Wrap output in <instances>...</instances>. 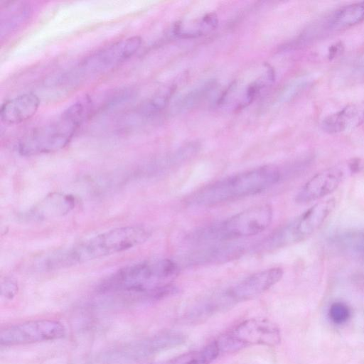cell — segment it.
Masks as SVG:
<instances>
[{
  "mask_svg": "<svg viewBox=\"0 0 364 364\" xmlns=\"http://www.w3.org/2000/svg\"><path fill=\"white\" fill-rule=\"evenodd\" d=\"M272 208L262 204L246 209L221 222L194 231L189 237L196 243L221 242L259 234L270 225Z\"/></svg>",
  "mask_w": 364,
  "mask_h": 364,
  "instance_id": "cell-5",
  "label": "cell"
},
{
  "mask_svg": "<svg viewBox=\"0 0 364 364\" xmlns=\"http://www.w3.org/2000/svg\"><path fill=\"white\" fill-rule=\"evenodd\" d=\"M218 23L216 14L210 12L189 21L176 23L173 32L182 38H193L211 32L217 27Z\"/></svg>",
  "mask_w": 364,
  "mask_h": 364,
  "instance_id": "cell-18",
  "label": "cell"
},
{
  "mask_svg": "<svg viewBox=\"0 0 364 364\" xmlns=\"http://www.w3.org/2000/svg\"><path fill=\"white\" fill-rule=\"evenodd\" d=\"M215 85L213 82H208L183 97L178 102H177L176 108L179 109H186L195 106L201 101L214 87Z\"/></svg>",
  "mask_w": 364,
  "mask_h": 364,
  "instance_id": "cell-22",
  "label": "cell"
},
{
  "mask_svg": "<svg viewBox=\"0 0 364 364\" xmlns=\"http://www.w3.org/2000/svg\"><path fill=\"white\" fill-rule=\"evenodd\" d=\"M274 80L273 68L264 63L259 73L247 76V79L235 80L221 96L220 102L230 105L236 109H242L254 101Z\"/></svg>",
  "mask_w": 364,
  "mask_h": 364,
  "instance_id": "cell-10",
  "label": "cell"
},
{
  "mask_svg": "<svg viewBox=\"0 0 364 364\" xmlns=\"http://www.w3.org/2000/svg\"><path fill=\"white\" fill-rule=\"evenodd\" d=\"M335 206L333 198L316 203L291 223L270 235L259 248L272 250L307 238L323 225Z\"/></svg>",
  "mask_w": 364,
  "mask_h": 364,
  "instance_id": "cell-6",
  "label": "cell"
},
{
  "mask_svg": "<svg viewBox=\"0 0 364 364\" xmlns=\"http://www.w3.org/2000/svg\"><path fill=\"white\" fill-rule=\"evenodd\" d=\"M178 263L168 259L139 262L119 269L99 287L103 293H126L148 299L173 294V282L179 274Z\"/></svg>",
  "mask_w": 364,
  "mask_h": 364,
  "instance_id": "cell-1",
  "label": "cell"
},
{
  "mask_svg": "<svg viewBox=\"0 0 364 364\" xmlns=\"http://www.w3.org/2000/svg\"><path fill=\"white\" fill-rule=\"evenodd\" d=\"M350 316L348 307L343 303L336 302L333 304L329 309V316L336 323L346 322Z\"/></svg>",
  "mask_w": 364,
  "mask_h": 364,
  "instance_id": "cell-25",
  "label": "cell"
},
{
  "mask_svg": "<svg viewBox=\"0 0 364 364\" xmlns=\"http://www.w3.org/2000/svg\"><path fill=\"white\" fill-rule=\"evenodd\" d=\"M141 43L138 36L117 41L86 58L80 64V70L89 75L109 72L132 57Z\"/></svg>",
  "mask_w": 364,
  "mask_h": 364,
  "instance_id": "cell-9",
  "label": "cell"
},
{
  "mask_svg": "<svg viewBox=\"0 0 364 364\" xmlns=\"http://www.w3.org/2000/svg\"><path fill=\"white\" fill-rule=\"evenodd\" d=\"M65 334L63 325L58 321L34 320L2 329L0 343L1 346L28 344L60 339Z\"/></svg>",
  "mask_w": 364,
  "mask_h": 364,
  "instance_id": "cell-8",
  "label": "cell"
},
{
  "mask_svg": "<svg viewBox=\"0 0 364 364\" xmlns=\"http://www.w3.org/2000/svg\"><path fill=\"white\" fill-rule=\"evenodd\" d=\"M29 13L30 9L26 6H21L15 9L14 12L6 18V31H8L9 29H13V27L22 23L29 16Z\"/></svg>",
  "mask_w": 364,
  "mask_h": 364,
  "instance_id": "cell-24",
  "label": "cell"
},
{
  "mask_svg": "<svg viewBox=\"0 0 364 364\" xmlns=\"http://www.w3.org/2000/svg\"><path fill=\"white\" fill-rule=\"evenodd\" d=\"M363 123L364 100L350 103L327 116L321 122V128L328 134H337L356 128Z\"/></svg>",
  "mask_w": 364,
  "mask_h": 364,
  "instance_id": "cell-15",
  "label": "cell"
},
{
  "mask_svg": "<svg viewBox=\"0 0 364 364\" xmlns=\"http://www.w3.org/2000/svg\"><path fill=\"white\" fill-rule=\"evenodd\" d=\"M283 270L273 267L262 270L246 277L226 291L230 302L242 301L264 292L282 277Z\"/></svg>",
  "mask_w": 364,
  "mask_h": 364,
  "instance_id": "cell-13",
  "label": "cell"
},
{
  "mask_svg": "<svg viewBox=\"0 0 364 364\" xmlns=\"http://www.w3.org/2000/svg\"><path fill=\"white\" fill-rule=\"evenodd\" d=\"M243 247L237 245H213L188 255L185 259L188 265H200L225 262L238 257Z\"/></svg>",
  "mask_w": 364,
  "mask_h": 364,
  "instance_id": "cell-17",
  "label": "cell"
},
{
  "mask_svg": "<svg viewBox=\"0 0 364 364\" xmlns=\"http://www.w3.org/2000/svg\"><path fill=\"white\" fill-rule=\"evenodd\" d=\"M40 105L38 97L32 92L16 96L5 102L1 108V122L8 125L21 124L33 117Z\"/></svg>",
  "mask_w": 364,
  "mask_h": 364,
  "instance_id": "cell-14",
  "label": "cell"
},
{
  "mask_svg": "<svg viewBox=\"0 0 364 364\" xmlns=\"http://www.w3.org/2000/svg\"><path fill=\"white\" fill-rule=\"evenodd\" d=\"M219 354V348L216 342L214 341L203 348L153 364H210Z\"/></svg>",
  "mask_w": 364,
  "mask_h": 364,
  "instance_id": "cell-20",
  "label": "cell"
},
{
  "mask_svg": "<svg viewBox=\"0 0 364 364\" xmlns=\"http://www.w3.org/2000/svg\"><path fill=\"white\" fill-rule=\"evenodd\" d=\"M345 178L343 166H335L316 173L299 191L295 200L307 203L322 198L334 192Z\"/></svg>",
  "mask_w": 364,
  "mask_h": 364,
  "instance_id": "cell-12",
  "label": "cell"
},
{
  "mask_svg": "<svg viewBox=\"0 0 364 364\" xmlns=\"http://www.w3.org/2000/svg\"><path fill=\"white\" fill-rule=\"evenodd\" d=\"M279 341L278 328L265 318L245 320L215 341L220 353H233L255 345L273 347Z\"/></svg>",
  "mask_w": 364,
  "mask_h": 364,
  "instance_id": "cell-7",
  "label": "cell"
},
{
  "mask_svg": "<svg viewBox=\"0 0 364 364\" xmlns=\"http://www.w3.org/2000/svg\"><path fill=\"white\" fill-rule=\"evenodd\" d=\"M75 205V198L67 194L53 193L46 196L28 213L32 219L46 220L66 215Z\"/></svg>",
  "mask_w": 364,
  "mask_h": 364,
  "instance_id": "cell-16",
  "label": "cell"
},
{
  "mask_svg": "<svg viewBox=\"0 0 364 364\" xmlns=\"http://www.w3.org/2000/svg\"><path fill=\"white\" fill-rule=\"evenodd\" d=\"M282 176L277 166H260L208 184L191 194L186 203L194 206H213L256 195L277 184Z\"/></svg>",
  "mask_w": 364,
  "mask_h": 364,
  "instance_id": "cell-3",
  "label": "cell"
},
{
  "mask_svg": "<svg viewBox=\"0 0 364 364\" xmlns=\"http://www.w3.org/2000/svg\"><path fill=\"white\" fill-rule=\"evenodd\" d=\"M174 91L173 86L166 87L151 97L144 105L142 111L146 115H152L162 109Z\"/></svg>",
  "mask_w": 364,
  "mask_h": 364,
  "instance_id": "cell-23",
  "label": "cell"
},
{
  "mask_svg": "<svg viewBox=\"0 0 364 364\" xmlns=\"http://www.w3.org/2000/svg\"><path fill=\"white\" fill-rule=\"evenodd\" d=\"M17 289L18 287L16 283L11 279H6L4 282L1 283V296L6 299H12L16 295Z\"/></svg>",
  "mask_w": 364,
  "mask_h": 364,
  "instance_id": "cell-26",
  "label": "cell"
},
{
  "mask_svg": "<svg viewBox=\"0 0 364 364\" xmlns=\"http://www.w3.org/2000/svg\"><path fill=\"white\" fill-rule=\"evenodd\" d=\"M88 102H76L57 118L38 127L18 142V151L23 156L54 152L65 147L81 125Z\"/></svg>",
  "mask_w": 364,
  "mask_h": 364,
  "instance_id": "cell-4",
  "label": "cell"
},
{
  "mask_svg": "<svg viewBox=\"0 0 364 364\" xmlns=\"http://www.w3.org/2000/svg\"><path fill=\"white\" fill-rule=\"evenodd\" d=\"M364 20V1L345 6L337 10L330 18V28L339 30L354 26Z\"/></svg>",
  "mask_w": 364,
  "mask_h": 364,
  "instance_id": "cell-19",
  "label": "cell"
},
{
  "mask_svg": "<svg viewBox=\"0 0 364 364\" xmlns=\"http://www.w3.org/2000/svg\"><path fill=\"white\" fill-rule=\"evenodd\" d=\"M150 235V230L142 225L114 228L56 252L43 266L46 269H58L120 252L144 242Z\"/></svg>",
  "mask_w": 364,
  "mask_h": 364,
  "instance_id": "cell-2",
  "label": "cell"
},
{
  "mask_svg": "<svg viewBox=\"0 0 364 364\" xmlns=\"http://www.w3.org/2000/svg\"><path fill=\"white\" fill-rule=\"evenodd\" d=\"M339 247L356 253L364 254V232H346L333 241Z\"/></svg>",
  "mask_w": 364,
  "mask_h": 364,
  "instance_id": "cell-21",
  "label": "cell"
},
{
  "mask_svg": "<svg viewBox=\"0 0 364 364\" xmlns=\"http://www.w3.org/2000/svg\"><path fill=\"white\" fill-rule=\"evenodd\" d=\"M185 337L178 333H164L116 350L109 356L114 362L142 359L183 343Z\"/></svg>",
  "mask_w": 364,
  "mask_h": 364,
  "instance_id": "cell-11",
  "label": "cell"
}]
</instances>
